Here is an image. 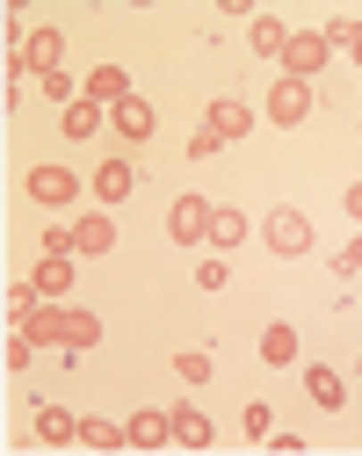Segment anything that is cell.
Returning <instances> with one entry per match:
<instances>
[{
    "instance_id": "obj_1",
    "label": "cell",
    "mask_w": 362,
    "mask_h": 456,
    "mask_svg": "<svg viewBox=\"0 0 362 456\" xmlns=\"http://www.w3.org/2000/svg\"><path fill=\"white\" fill-rule=\"evenodd\" d=\"M261 240H268L283 261H297V254H312V217L283 203V210H268V217H261Z\"/></svg>"
},
{
    "instance_id": "obj_2",
    "label": "cell",
    "mask_w": 362,
    "mask_h": 456,
    "mask_svg": "<svg viewBox=\"0 0 362 456\" xmlns=\"http://www.w3.org/2000/svg\"><path fill=\"white\" fill-rule=\"evenodd\" d=\"M210 210H218V203H203V196H174V210H167V240H181V247L210 240Z\"/></svg>"
},
{
    "instance_id": "obj_3",
    "label": "cell",
    "mask_w": 362,
    "mask_h": 456,
    "mask_svg": "<svg viewBox=\"0 0 362 456\" xmlns=\"http://www.w3.org/2000/svg\"><path fill=\"white\" fill-rule=\"evenodd\" d=\"M305 117H312V87L283 73V80L268 87V124H283V131H297V124H305Z\"/></svg>"
},
{
    "instance_id": "obj_4",
    "label": "cell",
    "mask_w": 362,
    "mask_h": 456,
    "mask_svg": "<svg viewBox=\"0 0 362 456\" xmlns=\"http://www.w3.org/2000/svg\"><path fill=\"white\" fill-rule=\"evenodd\" d=\"M15 59H22V73H37V80H44V73L66 66V37H58V29H29Z\"/></svg>"
},
{
    "instance_id": "obj_5",
    "label": "cell",
    "mask_w": 362,
    "mask_h": 456,
    "mask_svg": "<svg viewBox=\"0 0 362 456\" xmlns=\"http://www.w3.org/2000/svg\"><path fill=\"white\" fill-rule=\"evenodd\" d=\"M319 66H326V37H319V29H297V37L283 44V73H290V80H312Z\"/></svg>"
},
{
    "instance_id": "obj_6",
    "label": "cell",
    "mask_w": 362,
    "mask_h": 456,
    "mask_svg": "<svg viewBox=\"0 0 362 456\" xmlns=\"http://www.w3.org/2000/svg\"><path fill=\"white\" fill-rule=\"evenodd\" d=\"M29 196H37L44 210H66V203L80 196V175H66V167H29Z\"/></svg>"
},
{
    "instance_id": "obj_7",
    "label": "cell",
    "mask_w": 362,
    "mask_h": 456,
    "mask_svg": "<svg viewBox=\"0 0 362 456\" xmlns=\"http://www.w3.org/2000/svg\"><path fill=\"white\" fill-rule=\"evenodd\" d=\"M109 124H116V138H124V145H145L160 117H152V102H138V94H124V102L109 109Z\"/></svg>"
},
{
    "instance_id": "obj_8",
    "label": "cell",
    "mask_w": 362,
    "mask_h": 456,
    "mask_svg": "<svg viewBox=\"0 0 362 456\" xmlns=\"http://www.w3.org/2000/svg\"><path fill=\"white\" fill-rule=\"evenodd\" d=\"M138 182H145L138 159H102V167H95V196H102V203H124Z\"/></svg>"
},
{
    "instance_id": "obj_9",
    "label": "cell",
    "mask_w": 362,
    "mask_h": 456,
    "mask_svg": "<svg viewBox=\"0 0 362 456\" xmlns=\"http://www.w3.org/2000/svg\"><path fill=\"white\" fill-rule=\"evenodd\" d=\"M167 442H174V420H167V413H131L124 449H167Z\"/></svg>"
},
{
    "instance_id": "obj_10",
    "label": "cell",
    "mask_w": 362,
    "mask_h": 456,
    "mask_svg": "<svg viewBox=\"0 0 362 456\" xmlns=\"http://www.w3.org/2000/svg\"><path fill=\"white\" fill-rule=\"evenodd\" d=\"M29 282H37L44 297H66V290H73V254H44V261L29 268Z\"/></svg>"
},
{
    "instance_id": "obj_11",
    "label": "cell",
    "mask_w": 362,
    "mask_h": 456,
    "mask_svg": "<svg viewBox=\"0 0 362 456\" xmlns=\"http://www.w3.org/2000/svg\"><path fill=\"white\" fill-rule=\"evenodd\" d=\"M116 247V224L95 210V217H73V254H109Z\"/></svg>"
},
{
    "instance_id": "obj_12",
    "label": "cell",
    "mask_w": 362,
    "mask_h": 456,
    "mask_svg": "<svg viewBox=\"0 0 362 456\" xmlns=\"http://www.w3.org/2000/svg\"><path fill=\"white\" fill-rule=\"evenodd\" d=\"M305 391H312V406H326V413H341V406H348V384H341L326 362H312V370H305Z\"/></svg>"
},
{
    "instance_id": "obj_13",
    "label": "cell",
    "mask_w": 362,
    "mask_h": 456,
    "mask_svg": "<svg viewBox=\"0 0 362 456\" xmlns=\"http://www.w3.org/2000/svg\"><path fill=\"white\" fill-rule=\"evenodd\" d=\"M247 124H254V117H247V102H232V94L210 102V131H218L225 145H232V138H247Z\"/></svg>"
},
{
    "instance_id": "obj_14",
    "label": "cell",
    "mask_w": 362,
    "mask_h": 456,
    "mask_svg": "<svg viewBox=\"0 0 362 456\" xmlns=\"http://www.w3.org/2000/svg\"><path fill=\"white\" fill-rule=\"evenodd\" d=\"M102 117H109V109H102L95 94H80V102H66V117H58V131H66V138H87V131H95Z\"/></svg>"
},
{
    "instance_id": "obj_15",
    "label": "cell",
    "mask_w": 362,
    "mask_h": 456,
    "mask_svg": "<svg viewBox=\"0 0 362 456\" xmlns=\"http://www.w3.org/2000/svg\"><path fill=\"white\" fill-rule=\"evenodd\" d=\"M167 420H174V442H181V449H210V420H203L196 406H174Z\"/></svg>"
},
{
    "instance_id": "obj_16",
    "label": "cell",
    "mask_w": 362,
    "mask_h": 456,
    "mask_svg": "<svg viewBox=\"0 0 362 456\" xmlns=\"http://www.w3.org/2000/svg\"><path fill=\"white\" fill-rule=\"evenodd\" d=\"M87 94H95L102 109H116V102L131 94V80H124V66H95V73H87Z\"/></svg>"
},
{
    "instance_id": "obj_17",
    "label": "cell",
    "mask_w": 362,
    "mask_h": 456,
    "mask_svg": "<svg viewBox=\"0 0 362 456\" xmlns=\"http://www.w3.org/2000/svg\"><path fill=\"white\" fill-rule=\"evenodd\" d=\"M261 362H276V370H290V362H297V326H283V319H276V326L261 333Z\"/></svg>"
},
{
    "instance_id": "obj_18",
    "label": "cell",
    "mask_w": 362,
    "mask_h": 456,
    "mask_svg": "<svg viewBox=\"0 0 362 456\" xmlns=\"http://www.w3.org/2000/svg\"><path fill=\"white\" fill-rule=\"evenodd\" d=\"M37 435H44V442H80V420H73L66 406H37Z\"/></svg>"
},
{
    "instance_id": "obj_19",
    "label": "cell",
    "mask_w": 362,
    "mask_h": 456,
    "mask_svg": "<svg viewBox=\"0 0 362 456\" xmlns=\"http://www.w3.org/2000/svg\"><path fill=\"white\" fill-rule=\"evenodd\" d=\"M95 340H102V319L95 312H66V340H58V348L80 355V348H95Z\"/></svg>"
},
{
    "instance_id": "obj_20",
    "label": "cell",
    "mask_w": 362,
    "mask_h": 456,
    "mask_svg": "<svg viewBox=\"0 0 362 456\" xmlns=\"http://www.w3.org/2000/svg\"><path fill=\"white\" fill-rule=\"evenodd\" d=\"M247 44H254V51H261V59H283V44H290V29H283V22H276V15H261V22H254V29H247Z\"/></svg>"
},
{
    "instance_id": "obj_21",
    "label": "cell",
    "mask_w": 362,
    "mask_h": 456,
    "mask_svg": "<svg viewBox=\"0 0 362 456\" xmlns=\"http://www.w3.org/2000/svg\"><path fill=\"white\" fill-rule=\"evenodd\" d=\"M210 247H247V217L239 210H210Z\"/></svg>"
},
{
    "instance_id": "obj_22",
    "label": "cell",
    "mask_w": 362,
    "mask_h": 456,
    "mask_svg": "<svg viewBox=\"0 0 362 456\" xmlns=\"http://www.w3.org/2000/svg\"><path fill=\"white\" fill-rule=\"evenodd\" d=\"M174 377H181V384H210V355H203V348H181V355H174Z\"/></svg>"
},
{
    "instance_id": "obj_23",
    "label": "cell",
    "mask_w": 362,
    "mask_h": 456,
    "mask_svg": "<svg viewBox=\"0 0 362 456\" xmlns=\"http://www.w3.org/2000/svg\"><path fill=\"white\" fill-rule=\"evenodd\" d=\"M37 297H44L37 282H8V326H22V319L37 312Z\"/></svg>"
},
{
    "instance_id": "obj_24",
    "label": "cell",
    "mask_w": 362,
    "mask_h": 456,
    "mask_svg": "<svg viewBox=\"0 0 362 456\" xmlns=\"http://www.w3.org/2000/svg\"><path fill=\"white\" fill-rule=\"evenodd\" d=\"M80 442H87V449H124V428H109V420H80Z\"/></svg>"
},
{
    "instance_id": "obj_25",
    "label": "cell",
    "mask_w": 362,
    "mask_h": 456,
    "mask_svg": "<svg viewBox=\"0 0 362 456\" xmlns=\"http://www.w3.org/2000/svg\"><path fill=\"white\" fill-rule=\"evenodd\" d=\"M0 355H8V370H29V355H37V340H29L22 326H8V348H0Z\"/></svg>"
},
{
    "instance_id": "obj_26",
    "label": "cell",
    "mask_w": 362,
    "mask_h": 456,
    "mask_svg": "<svg viewBox=\"0 0 362 456\" xmlns=\"http://www.w3.org/2000/svg\"><path fill=\"white\" fill-rule=\"evenodd\" d=\"M239 428H247V442H268V406H261V398L239 406Z\"/></svg>"
},
{
    "instance_id": "obj_27",
    "label": "cell",
    "mask_w": 362,
    "mask_h": 456,
    "mask_svg": "<svg viewBox=\"0 0 362 456\" xmlns=\"http://www.w3.org/2000/svg\"><path fill=\"white\" fill-rule=\"evenodd\" d=\"M37 87H44V94H51L58 109H66V102H80V94H73V73H66V66H58V73H44Z\"/></svg>"
},
{
    "instance_id": "obj_28",
    "label": "cell",
    "mask_w": 362,
    "mask_h": 456,
    "mask_svg": "<svg viewBox=\"0 0 362 456\" xmlns=\"http://www.w3.org/2000/svg\"><path fill=\"white\" fill-rule=\"evenodd\" d=\"M319 37H326V51H355V37H362V22H326Z\"/></svg>"
},
{
    "instance_id": "obj_29",
    "label": "cell",
    "mask_w": 362,
    "mask_h": 456,
    "mask_svg": "<svg viewBox=\"0 0 362 456\" xmlns=\"http://www.w3.org/2000/svg\"><path fill=\"white\" fill-rule=\"evenodd\" d=\"M218 145H225V138H218V131H210V124H203V131H189V159H210V152H218Z\"/></svg>"
},
{
    "instance_id": "obj_30",
    "label": "cell",
    "mask_w": 362,
    "mask_h": 456,
    "mask_svg": "<svg viewBox=\"0 0 362 456\" xmlns=\"http://www.w3.org/2000/svg\"><path fill=\"white\" fill-rule=\"evenodd\" d=\"M341 275H362V232H355V240L341 247Z\"/></svg>"
},
{
    "instance_id": "obj_31",
    "label": "cell",
    "mask_w": 362,
    "mask_h": 456,
    "mask_svg": "<svg viewBox=\"0 0 362 456\" xmlns=\"http://www.w3.org/2000/svg\"><path fill=\"white\" fill-rule=\"evenodd\" d=\"M348 217H355V224H362V182H355V189H348Z\"/></svg>"
}]
</instances>
